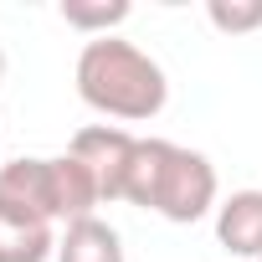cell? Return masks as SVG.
Returning <instances> with one entry per match:
<instances>
[{
	"mask_svg": "<svg viewBox=\"0 0 262 262\" xmlns=\"http://www.w3.org/2000/svg\"><path fill=\"white\" fill-rule=\"evenodd\" d=\"M216 242L231 257H262V190H231L216 206Z\"/></svg>",
	"mask_w": 262,
	"mask_h": 262,
	"instance_id": "5",
	"label": "cell"
},
{
	"mask_svg": "<svg viewBox=\"0 0 262 262\" xmlns=\"http://www.w3.org/2000/svg\"><path fill=\"white\" fill-rule=\"evenodd\" d=\"M72 77H77V98L93 113L118 118V123H149L170 103L165 67L144 47L123 41V36H93L77 52V72Z\"/></svg>",
	"mask_w": 262,
	"mask_h": 262,
	"instance_id": "1",
	"label": "cell"
},
{
	"mask_svg": "<svg viewBox=\"0 0 262 262\" xmlns=\"http://www.w3.org/2000/svg\"><path fill=\"white\" fill-rule=\"evenodd\" d=\"M0 82H6V47H0Z\"/></svg>",
	"mask_w": 262,
	"mask_h": 262,
	"instance_id": "10",
	"label": "cell"
},
{
	"mask_svg": "<svg viewBox=\"0 0 262 262\" xmlns=\"http://www.w3.org/2000/svg\"><path fill=\"white\" fill-rule=\"evenodd\" d=\"M57 262H123V236L103 216L72 221L57 236Z\"/></svg>",
	"mask_w": 262,
	"mask_h": 262,
	"instance_id": "7",
	"label": "cell"
},
{
	"mask_svg": "<svg viewBox=\"0 0 262 262\" xmlns=\"http://www.w3.org/2000/svg\"><path fill=\"white\" fill-rule=\"evenodd\" d=\"M206 16H211L216 31H226V36H247V31L262 26V0H211Z\"/></svg>",
	"mask_w": 262,
	"mask_h": 262,
	"instance_id": "9",
	"label": "cell"
},
{
	"mask_svg": "<svg viewBox=\"0 0 262 262\" xmlns=\"http://www.w3.org/2000/svg\"><path fill=\"white\" fill-rule=\"evenodd\" d=\"M134 149H139V134H128L123 123H88L67 144V155H77L88 165V175L98 180L103 206L123 201V180H128V165H134Z\"/></svg>",
	"mask_w": 262,
	"mask_h": 262,
	"instance_id": "4",
	"label": "cell"
},
{
	"mask_svg": "<svg viewBox=\"0 0 262 262\" xmlns=\"http://www.w3.org/2000/svg\"><path fill=\"white\" fill-rule=\"evenodd\" d=\"M216 190H221L216 165L201 149H185V144H170V139H139L128 180H123L128 206L155 211V216H165L175 226H190V221L211 216L221 206Z\"/></svg>",
	"mask_w": 262,
	"mask_h": 262,
	"instance_id": "2",
	"label": "cell"
},
{
	"mask_svg": "<svg viewBox=\"0 0 262 262\" xmlns=\"http://www.w3.org/2000/svg\"><path fill=\"white\" fill-rule=\"evenodd\" d=\"M257 262H262V257H257Z\"/></svg>",
	"mask_w": 262,
	"mask_h": 262,
	"instance_id": "11",
	"label": "cell"
},
{
	"mask_svg": "<svg viewBox=\"0 0 262 262\" xmlns=\"http://www.w3.org/2000/svg\"><path fill=\"white\" fill-rule=\"evenodd\" d=\"M62 21L93 36H113V26L128 21V0H98V6H82V0H62Z\"/></svg>",
	"mask_w": 262,
	"mask_h": 262,
	"instance_id": "8",
	"label": "cell"
},
{
	"mask_svg": "<svg viewBox=\"0 0 262 262\" xmlns=\"http://www.w3.org/2000/svg\"><path fill=\"white\" fill-rule=\"evenodd\" d=\"M47 257H57L52 221L16 211V206H0V262H47Z\"/></svg>",
	"mask_w": 262,
	"mask_h": 262,
	"instance_id": "6",
	"label": "cell"
},
{
	"mask_svg": "<svg viewBox=\"0 0 262 262\" xmlns=\"http://www.w3.org/2000/svg\"><path fill=\"white\" fill-rule=\"evenodd\" d=\"M0 206H16V211H31L41 221H88L98 216L103 195H98V180L88 175V165L77 155H21L11 165H0Z\"/></svg>",
	"mask_w": 262,
	"mask_h": 262,
	"instance_id": "3",
	"label": "cell"
}]
</instances>
